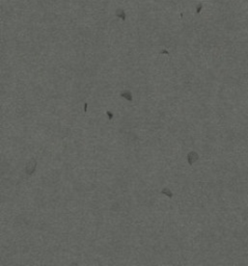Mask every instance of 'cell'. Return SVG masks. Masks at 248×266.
I'll return each mask as SVG.
<instances>
[{
    "mask_svg": "<svg viewBox=\"0 0 248 266\" xmlns=\"http://www.w3.org/2000/svg\"><path fill=\"white\" fill-rule=\"evenodd\" d=\"M200 8H201V4H199V5H198V7H197V8H196V11H197V13H199V10H200Z\"/></svg>",
    "mask_w": 248,
    "mask_h": 266,
    "instance_id": "obj_1",
    "label": "cell"
}]
</instances>
